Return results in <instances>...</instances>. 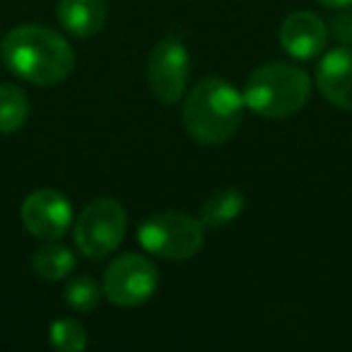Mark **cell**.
Segmentation results:
<instances>
[{"instance_id":"obj_1","label":"cell","mask_w":352,"mask_h":352,"mask_svg":"<svg viewBox=\"0 0 352 352\" xmlns=\"http://www.w3.org/2000/svg\"><path fill=\"white\" fill-rule=\"evenodd\" d=\"M0 56L8 70L39 87L68 80L75 68V51L58 32L41 25H22L6 34Z\"/></svg>"},{"instance_id":"obj_2","label":"cell","mask_w":352,"mask_h":352,"mask_svg":"<svg viewBox=\"0 0 352 352\" xmlns=\"http://www.w3.org/2000/svg\"><path fill=\"white\" fill-rule=\"evenodd\" d=\"M244 94L222 78H206L184 102V123L188 135L208 147L225 145L244 116Z\"/></svg>"},{"instance_id":"obj_3","label":"cell","mask_w":352,"mask_h":352,"mask_svg":"<svg viewBox=\"0 0 352 352\" xmlns=\"http://www.w3.org/2000/svg\"><path fill=\"white\" fill-rule=\"evenodd\" d=\"M311 94V80L299 65L265 63L249 75L244 87V104L263 118H287L297 113Z\"/></svg>"},{"instance_id":"obj_4","label":"cell","mask_w":352,"mask_h":352,"mask_svg":"<svg viewBox=\"0 0 352 352\" xmlns=\"http://www.w3.org/2000/svg\"><path fill=\"white\" fill-rule=\"evenodd\" d=\"M142 249L164 261H188L201 254L206 225L186 212H157L138 232Z\"/></svg>"},{"instance_id":"obj_5","label":"cell","mask_w":352,"mask_h":352,"mask_svg":"<svg viewBox=\"0 0 352 352\" xmlns=\"http://www.w3.org/2000/svg\"><path fill=\"white\" fill-rule=\"evenodd\" d=\"M126 210L113 198L92 201L75 222V246L87 258H102L118 249L126 236Z\"/></svg>"},{"instance_id":"obj_6","label":"cell","mask_w":352,"mask_h":352,"mask_svg":"<svg viewBox=\"0 0 352 352\" xmlns=\"http://www.w3.org/2000/svg\"><path fill=\"white\" fill-rule=\"evenodd\" d=\"M160 273L150 258L138 254L118 256L104 273V294L111 304L118 307H140L152 299Z\"/></svg>"},{"instance_id":"obj_7","label":"cell","mask_w":352,"mask_h":352,"mask_svg":"<svg viewBox=\"0 0 352 352\" xmlns=\"http://www.w3.org/2000/svg\"><path fill=\"white\" fill-rule=\"evenodd\" d=\"M191 63L188 51L179 39H164L152 49L147 60V80L150 89L162 104H176L184 97Z\"/></svg>"},{"instance_id":"obj_8","label":"cell","mask_w":352,"mask_h":352,"mask_svg":"<svg viewBox=\"0 0 352 352\" xmlns=\"http://www.w3.org/2000/svg\"><path fill=\"white\" fill-rule=\"evenodd\" d=\"M20 217L32 236L44 241H58L73 222V208L63 193L54 188H41L25 198Z\"/></svg>"},{"instance_id":"obj_9","label":"cell","mask_w":352,"mask_h":352,"mask_svg":"<svg viewBox=\"0 0 352 352\" xmlns=\"http://www.w3.org/2000/svg\"><path fill=\"white\" fill-rule=\"evenodd\" d=\"M328 27L318 15L307 10L292 12L280 27V44L292 58L307 60L326 49Z\"/></svg>"},{"instance_id":"obj_10","label":"cell","mask_w":352,"mask_h":352,"mask_svg":"<svg viewBox=\"0 0 352 352\" xmlns=\"http://www.w3.org/2000/svg\"><path fill=\"white\" fill-rule=\"evenodd\" d=\"M316 85L331 104L352 111V46L328 51L316 65Z\"/></svg>"},{"instance_id":"obj_11","label":"cell","mask_w":352,"mask_h":352,"mask_svg":"<svg viewBox=\"0 0 352 352\" xmlns=\"http://www.w3.org/2000/svg\"><path fill=\"white\" fill-rule=\"evenodd\" d=\"M58 20L65 32L87 39L102 32L107 20V3L104 0H58Z\"/></svg>"},{"instance_id":"obj_12","label":"cell","mask_w":352,"mask_h":352,"mask_svg":"<svg viewBox=\"0 0 352 352\" xmlns=\"http://www.w3.org/2000/svg\"><path fill=\"white\" fill-rule=\"evenodd\" d=\"M244 210V193L236 191V188H225V191H217L203 203L201 210V222L206 227H225L230 222H234L236 217Z\"/></svg>"},{"instance_id":"obj_13","label":"cell","mask_w":352,"mask_h":352,"mask_svg":"<svg viewBox=\"0 0 352 352\" xmlns=\"http://www.w3.org/2000/svg\"><path fill=\"white\" fill-rule=\"evenodd\" d=\"M34 265V273L41 280H49V283H58V280L68 278L75 268V256L70 249H65L63 244H56L49 241L46 246H41L39 251L32 258Z\"/></svg>"},{"instance_id":"obj_14","label":"cell","mask_w":352,"mask_h":352,"mask_svg":"<svg viewBox=\"0 0 352 352\" xmlns=\"http://www.w3.org/2000/svg\"><path fill=\"white\" fill-rule=\"evenodd\" d=\"M30 118V102L22 87L0 85V133H15Z\"/></svg>"},{"instance_id":"obj_15","label":"cell","mask_w":352,"mask_h":352,"mask_svg":"<svg viewBox=\"0 0 352 352\" xmlns=\"http://www.w3.org/2000/svg\"><path fill=\"white\" fill-rule=\"evenodd\" d=\"M51 345L56 350L63 352H82L87 347V333H85L82 323L75 318H58L51 326Z\"/></svg>"},{"instance_id":"obj_16","label":"cell","mask_w":352,"mask_h":352,"mask_svg":"<svg viewBox=\"0 0 352 352\" xmlns=\"http://www.w3.org/2000/svg\"><path fill=\"white\" fill-rule=\"evenodd\" d=\"M104 289H99V285L94 283L87 275H80V278H73L65 287V302L75 309V311H92L94 307L102 299Z\"/></svg>"},{"instance_id":"obj_17","label":"cell","mask_w":352,"mask_h":352,"mask_svg":"<svg viewBox=\"0 0 352 352\" xmlns=\"http://www.w3.org/2000/svg\"><path fill=\"white\" fill-rule=\"evenodd\" d=\"M331 32L342 46H352V10H342L331 20Z\"/></svg>"},{"instance_id":"obj_18","label":"cell","mask_w":352,"mask_h":352,"mask_svg":"<svg viewBox=\"0 0 352 352\" xmlns=\"http://www.w3.org/2000/svg\"><path fill=\"white\" fill-rule=\"evenodd\" d=\"M318 3L326 8H350L352 6V0H318Z\"/></svg>"}]
</instances>
